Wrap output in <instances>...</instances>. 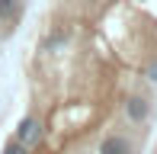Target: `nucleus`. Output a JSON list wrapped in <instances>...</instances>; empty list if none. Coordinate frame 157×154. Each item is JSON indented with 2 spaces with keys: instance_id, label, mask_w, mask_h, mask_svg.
Returning <instances> with one entry per match:
<instances>
[{
  "instance_id": "1",
  "label": "nucleus",
  "mask_w": 157,
  "mask_h": 154,
  "mask_svg": "<svg viewBox=\"0 0 157 154\" xmlns=\"http://www.w3.org/2000/svg\"><path fill=\"white\" fill-rule=\"evenodd\" d=\"M122 119L132 129H144L154 119V96L147 93V90H132L122 100Z\"/></svg>"
},
{
  "instance_id": "2",
  "label": "nucleus",
  "mask_w": 157,
  "mask_h": 154,
  "mask_svg": "<svg viewBox=\"0 0 157 154\" xmlns=\"http://www.w3.org/2000/svg\"><path fill=\"white\" fill-rule=\"evenodd\" d=\"M16 141L23 144V148H39L42 141H45V125L39 122V116H23L16 125Z\"/></svg>"
},
{
  "instance_id": "3",
  "label": "nucleus",
  "mask_w": 157,
  "mask_h": 154,
  "mask_svg": "<svg viewBox=\"0 0 157 154\" xmlns=\"http://www.w3.org/2000/svg\"><path fill=\"white\" fill-rule=\"evenodd\" d=\"M19 16V0H0V23H10Z\"/></svg>"
},
{
  "instance_id": "4",
  "label": "nucleus",
  "mask_w": 157,
  "mask_h": 154,
  "mask_svg": "<svg viewBox=\"0 0 157 154\" xmlns=\"http://www.w3.org/2000/svg\"><path fill=\"white\" fill-rule=\"evenodd\" d=\"M3 154H29V148H23V144L13 138V141H6V144H3Z\"/></svg>"
},
{
  "instance_id": "5",
  "label": "nucleus",
  "mask_w": 157,
  "mask_h": 154,
  "mask_svg": "<svg viewBox=\"0 0 157 154\" xmlns=\"http://www.w3.org/2000/svg\"><path fill=\"white\" fill-rule=\"evenodd\" d=\"M154 154H157V151H154Z\"/></svg>"
}]
</instances>
